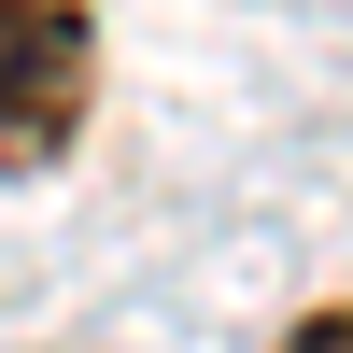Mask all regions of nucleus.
<instances>
[{
	"label": "nucleus",
	"instance_id": "1",
	"mask_svg": "<svg viewBox=\"0 0 353 353\" xmlns=\"http://www.w3.org/2000/svg\"><path fill=\"white\" fill-rule=\"evenodd\" d=\"M99 99V28L71 0H0V170H57Z\"/></svg>",
	"mask_w": 353,
	"mask_h": 353
},
{
	"label": "nucleus",
	"instance_id": "2",
	"mask_svg": "<svg viewBox=\"0 0 353 353\" xmlns=\"http://www.w3.org/2000/svg\"><path fill=\"white\" fill-rule=\"evenodd\" d=\"M283 353H353V297H325V311H311V325L283 339Z\"/></svg>",
	"mask_w": 353,
	"mask_h": 353
}]
</instances>
